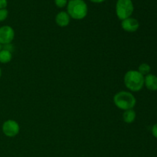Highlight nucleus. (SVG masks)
Returning a JSON list of instances; mask_svg holds the SVG:
<instances>
[{"instance_id": "1", "label": "nucleus", "mask_w": 157, "mask_h": 157, "mask_svg": "<svg viewBox=\"0 0 157 157\" xmlns=\"http://www.w3.org/2000/svg\"><path fill=\"white\" fill-rule=\"evenodd\" d=\"M67 12L73 19L81 20L87 16L88 8L84 0H70L67 5Z\"/></svg>"}, {"instance_id": "2", "label": "nucleus", "mask_w": 157, "mask_h": 157, "mask_svg": "<svg viewBox=\"0 0 157 157\" xmlns=\"http://www.w3.org/2000/svg\"><path fill=\"white\" fill-rule=\"evenodd\" d=\"M124 84L131 91H140L144 86V76L138 71H128L124 75Z\"/></svg>"}, {"instance_id": "3", "label": "nucleus", "mask_w": 157, "mask_h": 157, "mask_svg": "<svg viewBox=\"0 0 157 157\" xmlns=\"http://www.w3.org/2000/svg\"><path fill=\"white\" fill-rule=\"evenodd\" d=\"M113 104L117 107L123 110L133 109L136 106V100L134 95L129 91H119L113 96Z\"/></svg>"}, {"instance_id": "4", "label": "nucleus", "mask_w": 157, "mask_h": 157, "mask_svg": "<svg viewBox=\"0 0 157 157\" xmlns=\"http://www.w3.org/2000/svg\"><path fill=\"white\" fill-rule=\"evenodd\" d=\"M116 14L120 20L130 18L134 10V6L132 0H117L116 3Z\"/></svg>"}, {"instance_id": "5", "label": "nucleus", "mask_w": 157, "mask_h": 157, "mask_svg": "<svg viewBox=\"0 0 157 157\" xmlns=\"http://www.w3.org/2000/svg\"><path fill=\"white\" fill-rule=\"evenodd\" d=\"M2 130L5 136L8 137H15L19 133L20 127L19 124L14 120H8L3 123Z\"/></svg>"}, {"instance_id": "6", "label": "nucleus", "mask_w": 157, "mask_h": 157, "mask_svg": "<svg viewBox=\"0 0 157 157\" xmlns=\"http://www.w3.org/2000/svg\"><path fill=\"white\" fill-rule=\"evenodd\" d=\"M15 38V31L11 26L3 25L0 27V44L2 45L10 44Z\"/></svg>"}, {"instance_id": "7", "label": "nucleus", "mask_w": 157, "mask_h": 157, "mask_svg": "<svg viewBox=\"0 0 157 157\" xmlns=\"http://www.w3.org/2000/svg\"><path fill=\"white\" fill-rule=\"evenodd\" d=\"M121 27L125 32H135L139 29L140 23L137 19L130 17L123 20L121 22Z\"/></svg>"}, {"instance_id": "8", "label": "nucleus", "mask_w": 157, "mask_h": 157, "mask_svg": "<svg viewBox=\"0 0 157 157\" xmlns=\"http://www.w3.org/2000/svg\"><path fill=\"white\" fill-rule=\"evenodd\" d=\"M144 86L152 91L157 90V76L152 74L146 75L144 77Z\"/></svg>"}, {"instance_id": "9", "label": "nucleus", "mask_w": 157, "mask_h": 157, "mask_svg": "<svg viewBox=\"0 0 157 157\" xmlns=\"http://www.w3.org/2000/svg\"><path fill=\"white\" fill-rule=\"evenodd\" d=\"M71 21V17L67 14V12H60L57 14L56 17H55V21L56 24L60 27H66L69 25Z\"/></svg>"}, {"instance_id": "10", "label": "nucleus", "mask_w": 157, "mask_h": 157, "mask_svg": "<svg viewBox=\"0 0 157 157\" xmlns=\"http://www.w3.org/2000/svg\"><path fill=\"white\" fill-rule=\"evenodd\" d=\"M136 112L133 110V109H130V110H125L124 112V114H123V119L124 121L126 124H132L136 120Z\"/></svg>"}, {"instance_id": "11", "label": "nucleus", "mask_w": 157, "mask_h": 157, "mask_svg": "<svg viewBox=\"0 0 157 157\" xmlns=\"http://www.w3.org/2000/svg\"><path fill=\"white\" fill-rule=\"evenodd\" d=\"M12 58V55L10 52L5 50V49H2L0 51V63L7 64V63L10 62Z\"/></svg>"}, {"instance_id": "12", "label": "nucleus", "mask_w": 157, "mask_h": 157, "mask_svg": "<svg viewBox=\"0 0 157 157\" xmlns=\"http://www.w3.org/2000/svg\"><path fill=\"white\" fill-rule=\"evenodd\" d=\"M151 71V67H150V64H147V63H143L138 67V71L144 76L149 75Z\"/></svg>"}, {"instance_id": "13", "label": "nucleus", "mask_w": 157, "mask_h": 157, "mask_svg": "<svg viewBox=\"0 0 157 157\" xmlns=\"http://www.w3.org/2000/svg\"><path fill=\"white\" fill-rule=\"evenodd\" d=\"M9 15V11L6 9H0V21H3L8 18Z\"/></svg>"}, {"instance_id": "14", "label": "nucleus", "mask_w": 157, "mask_h": 157, "mask_svg": "<svg viewBox=\"0 0 157 157\" xmlns=\"http://www.w3.org/2000/svg\"><path fill=\"white\" fill-rule=\"evenodd\" d=\"M67 0H55V6L58 8H64L67 5Z\"/></svg>"}, {"instance_id": "15", "label": "nucleus", "mask_w": 157, "mask_h": 157, "mask_svg": "<svg viewBox=\"0 0 157 157\" xmlns=\"http://www.w3.org/2000/svg\"><path fill=\"white\" fill-rule=\"evenodd\" d=\"M2 49H5V50L6 51H9V52H10L11 53H12V52L14 51V46L10 43V44H7L3 45Z\"/></svg>"}, {"instance_id": "16", "label": "nucleus", "mask_w": 157, "mask_h": 157, "mask_svg": "<svg viewBox=\"0 0 157 157\" xmlns=\"http://www.w3.org/2000/svg\"><path fill=\"white\" fill-rule=\"evenodd\" d=\"M152 134L154 137L157 138V123L155 124L152 127Z\"/></svg>"}, {"instance_id": "17", "label": "nucleus", "mask_w": 157, "mask_h": 157, "mask_svg": "<svg viewBox=\"0 0 157 157\" xmlns=\"http://www.w3.org/2000/svg\"><path fill=\"white\" fill-rule=\"evenodd\" d=\"M8 5L7 0H0V9H6Z\"/></svg>"}, {"instance_id": "18", "label": "nucleus", "mask_w": 157, "mask_h": 157, "mask_svg": "<svg viewBox=\"0 0 157 157\" xmlns=\"http://www.w3.org/2000/svg\"><path fill=\"white\" fill-rule=\"evenodd\" d=\"M90 1L94 3H102L104 2H105L106 0H90Z\"/></svg>"}, {"instance_id": "19", "label": "nucleus", "mask_w": 157, "mask_h": 157, "mask_svg": "<svg viewBox=\"0 0 157 157\" xmlns=\"http://www.w3.org/2000/svg\"><path fill=\"white\" fill-rule=\"evenodd\" d=\"M1 77H2V69L1 67H0V78H1Z\"/></svg>"}, {"instance_id": "20", "label": "nucleus", "mask_w": 157, "mask_h": 157, "mask_svg": "<svg viewBox=\"0 0 157 157\" xmlns=\"http://www.w3.org/2000/svg\"><path fill=\"white\" fill-rule=\"evenodd\" d=\"M2 49V44H0V51H1Z\"/></svg>"}]
</instances>
